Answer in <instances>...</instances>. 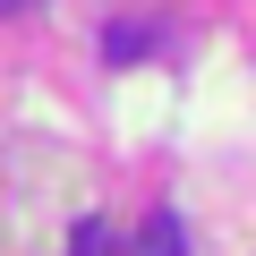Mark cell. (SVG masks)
Wrapping results in <instances>:
<instances>
[{
  "mask_svg": "<svg viewBox=\"0 0 256 256\" xmlns=\"http://www.w3.org/2000/svg\"><path fill=\"white\" fill-rule=\"evenodd\" d=\"M146 256H188V239H180V214H154V222H146Z\"/></svg>",
  "mask_w": 256,
  "mask_h": 256,
  "instance_id": "6da1fadb",
  "label": "cell"
},
{
  "mask_svg": "<svg viewBox=\"0 0 256 256\" xmlns=\"http://www.w3.org/2000/svg\"><path fill=\"white\" fill-rule=\"evenodd\" d=\"M68 239H77V248H68V256H120V248H111V230H102V222H94V214H86V222H77V230H68Z\"/></svg>",
  "mask_w": 256,
  "mask_h": 256,
  "instance_id": "7a4b0ae2",
  "label": "cell"
},
{
  "mask_svg": "<svg viewBox=\"0 0 256 256\" xmlns=\"http://www.w3.org/2000/svg\"><path fill=\"white\" fill-rule=\"evenodd\" d=\"M102 52H111V60H146V26H111Z\"/></svg>",
  "mask_w": 256,
  "mask_h": 256,
  "instance_id": "3957f363",
  "label": "cell"
}]
</instances>
